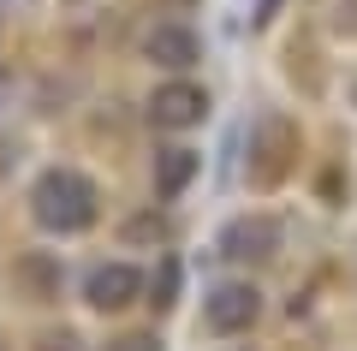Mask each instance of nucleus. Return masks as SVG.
Here are the masks:
<instances>
[{"mask_svg":"<svg viewBox=\"0 0 357 351\" xmlns=\"http://www.w3.org/2000/svg\"><path fill=\"white\" fill-rule=\"evenodd\" d=\"M191 173H197V155L191 149H161V161H155V185H161V191H178Z\"/></svg>","mask_w":357,"mask_h":351,"instance_id":"nucleus-7","label":"nucleus"},{"mask_svg":"<svg viewBox=\"0 0 357 351\" xmlns=\"http://www.w3.org/2000/svg\"><path fill=\"white\" fill-rule=\"evenodd\" d=\"M256 315H262V292H256L250 280H220V286L203 298L208 334H244Z\"/></svg>","mask_w":357,"mask_h":351,"instance_id":"nucleus-2","label":"nucleus"},{"mask_svg":"<svg viewBox=\"0 0 357 351\" xmlns=\"http://www.w3.org/2000/svg\"><path fill=\"white\" fill-rule=\"evenodd\" d=\"M137 292H143V274H137V268H131V262H107V268H96V274H89L84 298L96 304V310H126Z\"/></svg>","mask_w":357,"mask_h":351,"instance_id":"nucleus-5","label":"nucleus"},{"mask_svg":"<svg viewBox=\"0 0 357 351\" xmlns=\"http://www.w3.org/2000/svg\"><path fill=\"white\" fill-rule=\"evenodd\" d=\"M107 351H161V339L155 334H126V339H114Z\"/></svg>","mask_w":357,"mask_h":351,"instance_id":"nucleus-8","label":"nucleus"},{"mask_svg":"<svg viewBox=\"0 0 357 351\" xmlns=\"http://www.w3.org/2000/svg\"><path fill=\"white\" fill-rule=\"evenodd\" d=\"M274 244H280V226L268 221V214L227 226V256H274Z\"/></svg>","mask_w":357,"mask_h":351,"instance_id":"nucleus-6","label":"nucleus"},{"mask_svg":"<svg viewBox=\"0 0 357 351\" xmlns=\"http://www.w3.org/2000/svg\"><path fill=\"white\" fill-rule=\"evenodd\" d=\"M203 113H208V96L197 84H161L149 96V119L155 126H167V131H191V126H203Z\"/></svg>","mask_w":357,"mask_h":351,"instance_id":"nucleus-3","label":"nucleus"},{"mask_svg":"<svg viewBox=\"0 0 357 351\" xmlns=\"http://www.w3.org/2000/svg\"><path fill=\"white\" fill-rule=\"evenodd\" d=\"M30 214H36L48 232H84V226H96V214H102V197H96V185H89L77 167H48V173L36 179V191H30Z\"/></svg>","mask_w":357,"mask_h":351,"instance_id":"nucleus-1","label":"nucleus"},{"mask_svg":"<svg viewBox=\"0 0 357 351\" xmlns=\"http://www.w3.org/2000/svg\"><path fill=\"white\" fill-rule=\"evenodd\" d=\"M143 54H149V66H161V72H191V66L203 60V42H197L191 24H155L149 36H143Z\"/></svg>","mask_w":357,"mask_h":351,"instance_id":"nucleus-4","label":"nucleus"}]
</instances>
